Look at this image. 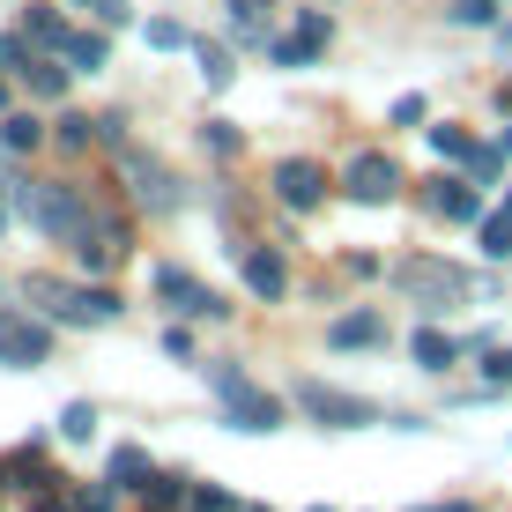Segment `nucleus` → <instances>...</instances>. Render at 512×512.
<instances>
[{
    "instance_id": "obj_25",
    "label": "nucleus",
    "mask_w": 512,
    "mask_h": 512,
    "mask_svg": "<svg viewBox=\"0 0 512 512\" xmlns=\"http://www.w3.org/2000/svg\"><path fill=\"white\" fill-rule=\"evenodd\" d=\"M483 253H490V260H512V208L483 216Z\"/></svg>"
},
{
    "instance_id": "obj_8",
    "label": "nucleus",
    "mask_w": 512,
    "mask_h": 512,
    "mask_svg": "<svg viewBox=\"0 0 512 512\" xmlns=\"http://www.w3.org/2000/svg\"><path fill=\"white\" fill-rule=\"evenodd\" d=\"M342 193H349V201H364V208H386L401 193V164L386 149H357V156H349V171H342Z\"/></svg>"
},
{
    "instance_id": "obj_5",
    "label": "nucleus",
    "mask_w": 512,
    "mask_h": 512,
    "mask_svg": "<svg viewBox=\"0 0 512 512\" xmlns=\"http://www.w3.org/2000/svg\"><path fill=\"white\" fill-rule=\"evenodd\" d=\"M23 297L52 327H112L119 320V290H82V282H60V275H30Z\"/></svg>"
},
{
    "instance_id": "obj_3",
    "label": "nucleus",
    "mask_w": 512,
    "mask_h": 512,
    "mask_svg": "<svg viewBox=\"0 0 512 512\" xmlns=\"http://www.w3.org/2000/svg\"><path fill=\"white\" fill-rule=\"evenodd\" d=\"M386 282H394L409 305H423V312H453V305L475 297V275L453 268V260H438V253H401L394 268H386Z\"/></svg>"
},
{
    "instance_id": "obj_20",
    "label": "nucleus",
    "mask_w": 512,
    "mask_h": 512,
    "mask_svg": "<svg viewBox=\"0 0 512 512\" xmlns=\"http://www.w3.org/2000/svg\"><path fill=\"white\" fill-rule=\"evenodd\" d=\"M60 60L75 67V75H97V67L112 60V45H104V38H90V30H75V38H67V52H60Z\"/></svg>"
},
{
    "instance_id": "obj_14",
    "label": "nucleus",
    "mask_w": 512,
    "mask_h": 512,
    "mask_svg": "<svg viewBox=\"0 0 512 512\" xmlns=\"http://www.w3.org/2000/svg\"><path fill=\"white\" fill-rule=\"evenodd\" d=\"M238 268H245V290H253V297H268V305H275L282 290H290V268H282V253H268V245H245V253H238Z\"/></svg>"
},
{
    "instance_id": "obj_28",
    "label": "nucleus",
    "mask_w": 512,
    "mask_h": 512,
    "mask_svg": "<svg viewBox=\"0 0 512 512\" xmlns=\"http://www.w3.org/2000/svg\"><path fill=\"white\" fill-rule=\"evenodd\" d=\"M201 141H208L216 156H245V134L231 127V119H208V127H201Z\"/></svg>"
},
{
    "instance_id": "obj_22",
    "label": "nucleus",
    "mask_w": 512,
    "mask_h": 512,
    "mask_svg": "<svg viewBox=\"0 0 512 512\" xmlns=\"http://www.w3.org/2000/svg\"><path fill=\"white\" fill-rule=\"evenodd\" d=\"M141 505L149 512H179V505H193V490H186V475H156V483L141 490Z\"/></svg>"
},
{
    "instance_id": "obj_30",
    "label": "nucleus",
    "mask_w": 512,
    "mask_h": 512,
    "mask_svg": "<svg viewBox=\"0 0 512 512\" xmlns=\"http://www.w3.org/2000/svg\"><path fill=\"white\" fill-rule=\"evenodd\" d=\"M498 171H505V149H483V141H475V156H468V179H475V186H490Z\"/></svg>"
},
{
    "instance_id": "obj_44",
    "label": "nucleus",
    "mask_w": 512,
    "mask_h": 512,
    "mask_svg": "<svg viewBox=\"0 0 512 512\" xmlns=\"http://www.w3.org/2000/svg\"><path fill=\"white\" fill-rule=\"evenodd\" d=\"M423 512H446V505H423Z\"/></svg>"
},
{
    "instance_id": "obj_24",
    "label": "nucleus",
    "mask_w": 512,
    "mask_h": 512,
    "mask_svg": "<svg viewBox=\"0 0 512 512\" xmlns=\"http://www.w3.org/2000/svg\"><path fill=\"white\" fill-rule=\"evenodd\" d=\"M423 134H431V149H438V164H468V156H475V141H468L461 127H423Z\"/></svg>"
},
{
    "instance_id": "obj_46",
    "label": "nucleus",
    "mask_w": 512,
    "mask_h": 512,
    "mask_svg": "<svg viewBox=\"0 0 512 512\" xmlns=\"http://www.w3.org/2000/svg\"><path fill=\"white\" fill-rule=\"evenodd\" d=\"M312 512H334V505H312Z\"/></svg>"
},
{
    "instance_id": "obj_34",
    "label": "nucleus",
    "mask_w": 512,
    "mask_h": 512,
    "mask_svg": "<svg viewBox=\"0 0 512 512\" xmlns=\"http://www.w3.org/2000/svg\"><path fill=\"white\" fill-rule=\"evenodd\" d=\"M149 45H156V52H186L193 38H186L179 23H149Z\"/></svg>"
},
{
    "instance_id": "obj_36",
    "label": "nucleus",
    "mask_w": 512,
    "mask_h": 512,
    "mask_svg": "<svg viewBox=\"0 0 512 512\" xmlns=\"http://www.w3.org/2000/svg\"><path fill=\"white\" fill-rule=\"evenodd\" d=\"M423 112H431V104H423L416 90H409V97H394V127H423Z\"/></svg>"
},
{
    "instance_id": "obj_1",
    "label": "nucleus",
    "mask_w": 512,
    "mask_h": 512,
    "mask_svg": "<svg viewBox=\"0 0 512 512\" xmlns=\"http://www.w3.org/2000/svg\"><path fill=\"white\" fill-rule=\"evenodd\" d=\"M0 186H8L15 216L38 223V231H45V238H60V245H75L82 231H90V216H97V208L82 201V186H75V179H0Z\"/></svg>"
},
{
    "instance_id": "obj_10",
    "label": "nucleus",
    "mask_w": 512,
    "mask_h": 512,
    "mask_svg": "<svg viewBox=\"0 0 512 512\" xmlns=\"http://www.w3.org/2000/svg\"><path fill=\"white\" fill-rule=\"evenodd\" d=\"M275 201L297 208V216L320 208L327 201V164H312V156H282V164H275Z\"/></svg>"
},
{
    "instance_id": "obj_16",
    "label": "nucleus",
    "mask_w": 512,
    "mask_h": 512,
    "mask_svg": "<svg viewBox=\"0 0 512 512\" xmlns=\"http://www.w3.org/2000/svg\"><path fill=\"white\" fill-rule=\"evenodd\" d=\"M104 483H112V490H149V483H156L149 446H112V461H104Z\"/></svg>"
},
{
    "instance_id": "obj_4",
    "label": "nucleus",
    "mask_w": 512,
    "mask_h": 512,
    "mask_svg": "<svg viewBox=\"0 0 512 512\" xmlns=\"http://www.w3.org/2000/svg\"><path fill=\"white\" fill-rule=\"evenodd\" d=\"M201 372H208V386H216L223 423H231V431H282V394H268L245 364L216 357V364H201Z\"/></svg>"
},
{
    "instance_id": "obj_2",
    "label": "nucleus",
    "mask_w": 512,
    "mask_h": 512,
    "mask_svg": "<svg viewBox=\"0 0 512 512\" xmlns=\"http://www.w3.org/2000/svg\"><path fill=\"white\" fill-rule=\"evenodd\" d=\"M290 401L305 409L320 431H372V423H394V431H423L416 416H386L372 394H349V386H327V379H297Z\"/></svg>"
},
{
    "instance_id": "obj_31",
    "label": "nucleus",
    "mask_w": 512,
    "mask_h": 512,
    "mask_svg": "<svg viewBox=\"0 0 512 512\" xmlns=\"http://www.w3.org/2000/svg\"><path fill=\"white\" fill-rule=\"evenodd\" d=\"M30 512H75V498H67V475H52L38 498H30Z\"/></svg>"
},
{
    "instance_id": "obj_37",
    "label": "nucleus",
    "mask_w": 512,
    "mask_h": 512,
    "mask_svg": "<svg viewBox=\"0 0 512 512\" xmlns=\"http://www.w3.org/2000/svg\"><path fill=\"white\" fill-rule=\"evenodd\" d=\"M164 357H179V364H193L201 349H193V334L186 327H164Z\"/></svg>"
},
{
    "instance_id": "obj_18",
    "label": "nucleus",
    "mask_w": 512,
    "mask_h": 512,
    "mask_svg": "<svg viewBox=\"0 0 512 512\" xmlns=\"http://www.w3.org/2000/svg\"><path fill=\"white\" fill-rule=\"evenodd\" d=\"M193 60H201V82H208V90H223V82L238 75L231 45H216V38H193Z\"/></svg>"
},
{
    "instance_id": "obj_38",
    "label": "nucleus",
    "mask_w": 512,
    "mask_h": 512,
    "mask_svg": "<svg viewBox=\"0 0 512 512\" xmlns=\"http://www.w3.org/2000/svg\"><path fill=\"white\" fill-rule=\"evenodd\" d=\"M90 8H97V23H104V30H127V15H134L127 0H90Z\"/></svg>"
},
{
    "instance_id": "obj_11",
    "label": "nucleus",
    "mask_w": 512,
    "mask_h": 512,
    "mask_svg": "<svg viewBox=\"0 0 512 512\" xmlns=\"http://www.w3.org/2000/svg\"><path fill=\"white\" fill-rule=\"evenodd\" d=\"M327 38H334V23H327L320 8H305L290 38H268V60H275V67H312V60L327 52Z\"/></svg>"
},
{
    "instance_id": "obj_47",
    "label": "nucleus",
    "mask_w": 512,
    "mask_h": 512,
    "mask_svg": "<svg viewBox=\"0 0 512 512\" xmlns=\"http://www.w3.org/2000/svg\"><path fill=\"white\" fill-rule=\"evenodd\" d=\"M253 512H260V505H253Z\"/></svg>"
},
{
    "instance_id": "obj_21",
    "label": "nucleus",
    "mask_w": 512,
    "mask_h": 512,
    "mask_svg": "<svg viewBox=\"0 0 512 512\" xmlns=\"http://www.w3.org/2000/svg\"><path fill=\"white\" fill-rule=\"evenodd\" d=\"M23 30H30V38H38L45 52H67V38H75V30L60 23V8H30V15H23Z\"/></svg>"
},
{
    "instance_id": "obj_6",
    "label": "nucleus",
    "mask_w": 512,
    "mask_h": 512,
    "mask_svg": "<svg viewBox=\"0 0 512 512\" xmlns=\"http://www.w3.org/2000/svg\"><path fill=\"white\" fill-rule=\"evenodd\" d=\"M45 357H52V327H45V312H15V305H0V372H38Z\"/></svg>"
},
{
    "instance_id": "obj_15",
    "label": "nucleus",
    "mask_w": 512,
    "mask_h": 512,
    "mask_svg": "<svg viewBox=\"0 0 512 512\" xmlns=\"http://www.w3.org/2000/svg\"><path fill=\"white\" fill-rule=\"evenodd\" d=\"M431 216L475 223V216H483V186H475V179H438V186H431Z\"/></svg>"
},
{
    "instance_id": "obj_23",
    "label": "nucleus",
    "mask_w": 512,
    "mask_h": 512,
    "mask_svg": "<svg viewBox=\"0 0 512 512\" xmlns=\"http://www.w3.org/2000/svg\"><path fill=\"white\" fill-rule=\"evenodd\" d=\"M30 97H67V82H75V67H67V60H38V67H30Z\"/></svg>"
},
{
    "instance_id": "obj_27",
    "label": "nucleus",
    "mask_w": 512,
    "mask_h": 512,
    "mask_svg": "<svg viewBox=\"0 0 512 512\" xmlns=\"http://www.w3.org/2000/svg\"><path fill=\"white\" fill-rule=\"evenodd\" d=\"M90 431H97V409H90V401H67V409H60V438H75V446H82Z\"/></svg>"
},
{
    "instance_id": "obj_19",
    "label": "nucleus",
    "mask_w": 512,
    "mask_h": 512,
    "mask_svg": "<svg viewBox=\"0 0 512 512\" xmlns=\"http://www.w3.org/2000/svg\"><path fill=\"white\" fill-rule=\"evenodd\" d=\"M38 141H45V127L30 112H0V149H8V156H30Z\"/></svg>"
},
{
    "instance_id": "obj_33",
    "label": "nucleus",
    "mask_w": 512,
    "mask_h": 512,
    "mask_svg": "<svg viewBox=\"0 0 512 512\" xmlns=\"http://www.w3.org/2000/svg\"><path fill=\"white\" fill-rule=\"evenodd\" d=\"M193 512H238V498L216 490V483H201V490H193Z\"/></svg>"
},
{
    "instance_id": "obj_9",
    "label": "nucleus",
    "mask_w": 512,
    "mask_h": 512,
    "mask_svg": "<svg viewBox=\"0 0 512 512\" xmlns=\"http://www.w3.org/2000/svg\"><path fill=\"white\" fill-rule=\"evenodd\" d=\"M156 297H164L171 312H186V320H231V297L193 282L186 268H156Z\"/></svg>"
},
{
    "instance_id": "obj_42",
    "label": "nucleus",
    "mask_w": 512,
    "mask_h": 512,
    "mask_svg": "<svg viewBox=\"0 0 512 512\" xmlns=\"http://www.w3.org/2000/svg\"><path fill=\"white\" fill-rule=\"evenodd\" d=\"M446 512H475V505H446Z\"/></svg>"
},
{
    "instance_id": "obj_12",
    "label": "nucleus",
    "mask_w": 512,
    "mask_h": 512,
    "mask_svg": "<svg viewBox=\"0 0 512 512\" xmlns=\"http://www.w3.org/2000/svg\"><path fill=\"white\" fill-rule=\"evenodd\" d=\"M67 253H75L90 275L119 268V260H127V223H119V216H90V231H82L75 245H67Z\"/></svg>"
},
{
    "instance_id": "obj_39",
    "label": "nucleus",
    "mask_w": 512,
    "mask_h": 512,
    "mask_svg": "<svg viewBox=\"0 0 512 512\" xmlns=\"http://www.w3.org/2000/svg\"><path fill=\"white\" fill-rule=\"evenodd\" d=\"M0 193H8V186H0ZM8 208H15V201H0V231H8Z\"/></svg>"
},
{
    "instance_id": "obj_26",
    "label": "nucleus",
    "mask_w": 512,
    "mask_h": 512,
    "mask_svg": "<svg viewBox=\"0 0 512 512\" xmlns=\"http://www.w3.org/2000/svg\"><path fill=\"white\" fill-rule=\"evenodd\" d=\"M90 141H104V119H82V112L60 119V149H90Z\"/></svg>"
},
{
    "instance_id": "obj_17",
    "label": "nucleus",
    "mask_w": 512,
    "mask_h": 512,
    "mask_svg": "<svg viewBox=\"0 0 512 512\" xmlns=\"http://www.w3.org/2000/svg\"><path fill=\"white\" fill-rule=\"evenodd\" d=\"M409 357L423 364V372H446V364H461V342H453V334H438V327H423L416 342H409Z\"/></svg>"
},
{
    "instance_id": "obj_40",
    "label": "nucleus",
    "mask_w": 512,
    "mask_h": 512,
    "mask_svg": "<svg viewBox=\"0 0 512 512\" xmlns=\"http://www.w3.org/2000/svg\"><path fill=\"white\" fill-rule=\"evenodd\" d=\"M498 104H512V82H505V90H498Z\"/></svg>"
},
{
    "instance_id": "obj_45",
    "label": "nucleus",
    "mask_w": 512,
    "mask_h": 512,
    "mask_svg": "<svg viewBox=\"0 0 512 512\" xmlns=\"http://www.w3.org/2000/svg\"><path fill=\"white\" fill-rule=\"evenodd\" d=\"M505 208H512V186H505Z\"/></svg>"
},
{
    "instance_id": "obj_35",
    "label": "nucleus",
    "mask_w": 512,
    "mask_h": 512,
    "mask_svg": "<svg viewBox=\"0 0 512 512\" xmlns=\"http://www.w3.org/2000/svg\"><path fill=\"white\" fill-rule=\"evenodd\" d=\"M483 379L490 386H512V349H483Z\"/></svg>"
},
{
    "instance_id": "obj_29",
    "label": "nucleus",
    "mask_w": 512,
    "mask_h": 512,
    "mask_svg": "<svg viewBox=\"0 0 512 512\" xmlns=\"http://www.w3.org/2000/svg\"><path fill=\"white\" fill-rule=\"evenodd\" d=\"M453 23H461V30H483V23H498V0H453Z\"/></svg>"
},
{
    "instance_id": "obj_41",
    "label": "nucleus",
    "mask_w": 512,
    "mask_h": 512,
    "mask_svg": "<svg viewBox=\"0 0 512 512\" xmlns=\"http://www.w3.org/2000/svg\"><path fill=\"white\" fill-rule=\"evenodd\" d=\"M0 112H8V82H0Z\"/></svg>"
},
{
    "instance_id": "obj_13",
    "label": "nucleus",
    "mask_w": 512,
    "mask_h": 512,
    "mask_svg": "<svg viewBox=\"0 0 512 512\" xmlns=\"http://www.w3.org/2000/svg\"><path fill=\"white\" fill-rule=\"evenodd\" d=\"M379 342H386V305H357L327 320V349H379Z\"/></svg>"
},
{
    "instance_id": "obj_43",
    "label": "nucleus",
    "mask_w": 512,
    "mask_h": 512,
    "mask_svg": "<svg viewBox=\"0 0 512 512\" xmlns=\"http://www.w3.org/2000/svg\"><path fill=\"white\" fill-rule=\"evenodd\" d=\"M505 156H512V127H505Z\"/></svg>"
},
{
    "instance_id": "obj_32",
    "label": "nucleus",
    "mask_w": 512,
    "mask_h": 512,
    "mask_svg": "<svg viewBox=\"0 0 512 512\" xmlns=\"http://www.w3.org/2000/svg\"><path fill=\"white\" fill-rule=\"evenodd\" d=\"M112 498H119L112 483H82L75 490V512H112Z\"/></svg>"
},
{
    "instance_id": "obj_7",
    "label": "nucleus",
    "mask_w": 512,
    "mask_h": 512,
    "mask_svg": "<svg viewBox=\"0 0 512 512\" xmlns=\"http://www.w3.org/2000/svg\"><path fill=\"white\" fill-rule=\"evenodd\" d=\"M119 171H127L134 208H149V216H171V208L186 201L179 179H171V164H156V156H141V149H119Z\"/></svg>"
}]
</instances>
